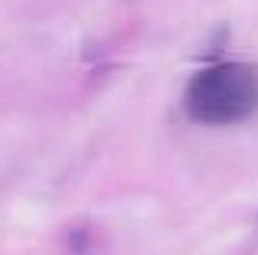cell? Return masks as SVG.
Listing matches in <instances>:
<instances>
[{
    "instance_id": "obj_1",
    "label": "cell",
    "mask_w": 258,
    "mask_h": 255,
    "mask_svg": "<svg viewBox=\"0 0 258 255\" xmlns=\"http://www.w3.org/2000/svg\"><path fill=\"white\" fill-rule=\"evenodd\" d=\"M189 121L229 128L258 111V69L245 62H216L189 79L183 92Z\"/></svg>"
}]
</instances>
